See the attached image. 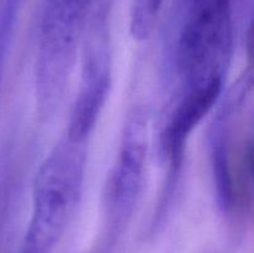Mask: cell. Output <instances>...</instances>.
Masks as SVG:
<instances>
[{
  "label": "cell",
  "mask_w": 254,
  "mask_h": 253,
  "mask_svg": "<svg viewBox=\"0 0 254 253\" xmlns=\"http://www.w3.org/2000/svg\"><path fill=\"white\" fill-rule=\"evenodd\" d=\"M149 150V121L141 109L133 112L127 121L121 148L104 191L108 216V247H112L130 217L140 195Z\"/></svg>",
  "instance_id": "cell-3"
},
{
  "label": "cell",
  "mask_w": 254,
  "mask_h": 253,
  "mask_svg": "<svg viewBox=\"0 0 254 253\" xmlns=\"http://www.w3.org/2000/svg\"><path fill=\"white\" fill-rule=\"evenodd\" d=\"M106 68V63L99 60L91 59L87 64L83 84L69 118L67 139L72 143L83 144L94 128L108 94L109 74Z\"/></svg>",
  "instance_id": "cell-5"
},
{
  "label": "cell",
  "mask_w": 254,
  "mask_h": 253,
  "mask_svg": "<svg viewBox=\"0 0 254 253\" xmlns=\"http://www.w3.org/2000/svg\"><path fill=\"white\" fill-rule=\"evenodd\" d=\"M82 144L67 139L42 161L32 186V212L21 253H51L64 235L81 196Z\"/></svg>",
  "instance_id": "cell-1"
},
{
  "label": "cell",
  "mask_w": 254,
  "mask_h": 253,
  "mask_svg": "<svg viewBox=\"0 0 254 253\" xmlns=\"http://www.w3.org/2000/svg\"><path fill=\"white\" fill-rule=\"evenodd\" d=\"M89 0H46L36 66L37 104L57 107L74 63Z\"/></svg>",
  "instance_id": "cell-2"
},
{
  "label": "cell",
  "mask_w": 254,
  "mask_h": 253,
  "mask_svg": "<svg viewBox=\"0 0 254 253\" xmlns=\"http://www.w3.org/2000/svg\"><path fill=\"white\" fill-rule=\"evenodd\" d=\"M164 0H135L131 9L130 31L138 40L150 35Z\"/></svg>",
  "instance_id": "cell-6"
},
{
  "label": "cell",
  "mask_w": 254,
  "mask_h": 253,
  "mask_svg": "<svg viewBox=\"0 0 254 253\" xmlns=\"http://www.w3.org/2000/svg\"><path fill=\"white\" fill-rule=\"evenodd\" d=\"M221 86L222 79L218 77L191 87L185 98L176 107L163 135L164 150L174 166H178L183 160L189 136L216 103Z\"/></svg>",
  "instance_id": "cell-4"
}]
</instances>
